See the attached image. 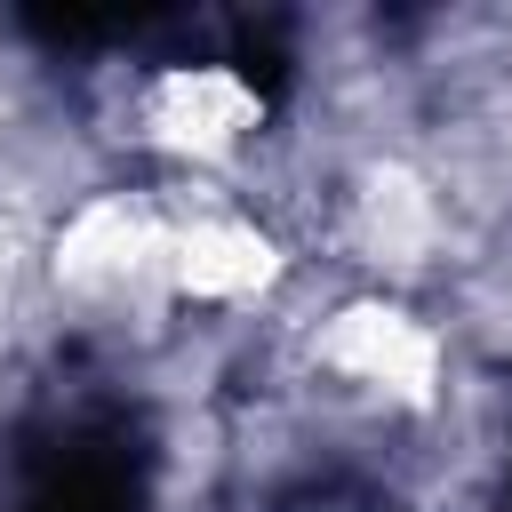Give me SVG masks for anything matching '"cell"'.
<instances>
[{"label":"cell","instance_id":"3957f363","mask_svg":"<svg viewBox=\"0 0 512 512\" xmlns=\"http://www.w3.org/2000/svg\"><path fill=\"white\" fill-rule=\"evenodd\" d=\"M160 256H168V224L136 192H96L56 232V288L72 296H128L144 280L160 288Z\"/></svg>","mask_w":512,"mask_h":512},{"label":"cell","instance_id":"6da1fadb","mask_svg":"<svg viewBox=\"0 0 512 512\" xmlns=\"http://www.w3.org/2000/svg\"><path fill=\"white\" fill-rule=\"evenodd\" d=\"M312 352H320L328 376H344V384H360V392H384V400H400V408H424V400L440 392V328L416 320V312L392 304V296H352V304H336V312L320 320Z\"/></svg>","mask_w":512,"mask_h":512},{"label":"cell","instance_id":"277c9868","mask_svg":"<svg viewBox=\"0 0 512 512\" xmlns=\"http://www.w3.org/2000/svg\"><path fill=\"white\" fill-rule=\"evenodd\" d=\"M280 280V240L248 216H192L168 224V256H160V288L176 304H208V312H240L256 296H272Z\"/></svg>","mask_w":512,"mask_h":512},{"label":"cell","instance_id":"5b68a950","mask_svg":"<svg viewBox=\"0 0 512 512\" xmlns=\"http://www.w3.org/2000/svg\"><path fill=\"white\" fill-rule=\"evenodd\" d=\"M352 232H360V248L376 264H424V248L440 240V200H432L424 176L376 168L360 184V200H352Z\"/></svg>","mask_w":512,"mask_h":512},{"label":"cell","instance_id":"7a4b0ae2","mask_svg":"<svg viewBox=\"0 0 512 512\" xmlns=\"http://www.w3.org/2000/svg\"><path fill=\"white\" fill-rule=\"evenodd\" d=\"M136 128L152 152L168 160H232L256 128H264V96L232 72V64H160L144 80V104H136Z\"/></svg>","mask_w":512,"mask_h":512}]
</instances>
